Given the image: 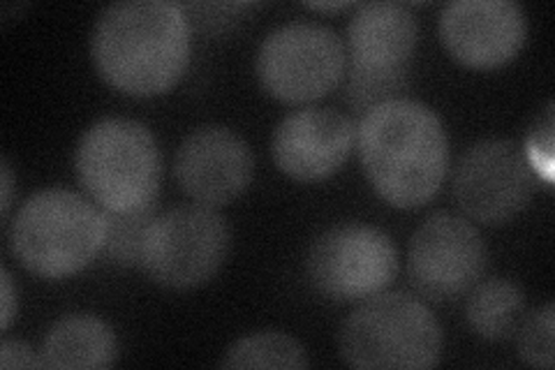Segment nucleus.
Segmentation results:
<instances>
[{
    "label": "nucleus",
    "instance_id": "obj_19",
    "mask_svg": "<svg viewBox=\"0 0 555 370\" xmlns=\"http://www.w3.org/2000/svg\"><path fill=\"white\" fill-rule=\"evenodd\" d=\"M345 81V100L352 104L354 110L366 114L369 110L377 107L382 102H389L396 98H403L401 93L408 88V73L401 75H371L359 73V69H347Z\"/></svg>",
    "mask_w": 555,
    "mask_h": 370
},
{
    "label": "nucleus",
    "instance_id": "obj_5",
    "mask_svg": "<svg viewBox=\"0 0 555 370\" xmlns=\"http://www.w3.org/2000/svg\"><path fill=\"white\" fill-rule=\"evenodd\" d=\"M338 347L343 361L361 370L433 368L442 357V329L420 298L375 294L343 322Z\"/></svg>",
    "mask_w": 555,
    "mask_h": 370
},
{
    "label": "nucleus",
    "instance_id": "obj_22",
    "mask_svg": "<svg viewBox=\"0 0 555 370\" xmlns=\"http://www.w3.org/2000/svg\"><path fill=\"white\" fill-rule=\"evenodd\" d=\"M0 366L3 368H44L42 352L38 355L24 341H3L0 345Z\"/></svg>",
    "mask_w": 555,
    "mask_h": 370
},
{
    "label": "nucleus",
    "instance_id": "obj_18",
    "mask_svg": "<svg viewBox=\"0 0 555 370\" xmlns=\"http://www.w3.org/2000/svg\"><path fill=\"white\" fill-rule=\"evenodd\" d=\"M155 204L134 210H107L102 208L104 239L100 257L114 267H139L149 227L155 220Z\"/></svg>",
    "mask_w": 555,
    "mask_h": 370
},
{
    "label": "nucleus",
    "instance_id": "obj_10",
    "mask_svg": "<svg viewBox=\"0 0 555 370\" xmlns=\"http://www.w3.org/2000/svg\"><path fill=\"white\" fill-rule=\"evenodd\" d=\"M489 264V248L477 227L451 214H433L420 225L408 253L414 290L430 302H454L470 292Z\"/></svg>",
    "mask_w": 555,
    "mask_h": 370
},
{
    "label": "nucleus",
    "instance_id": "obj_25",
    "mask_svg": "<svg viewBox=\"0 0 555 370\" xmlns=\"http://www.w3.org/2000/svg\"><path fill=\"white\" fill-rule=\"evenodd\" d=\"M308 8H312V10H345L352 5L350 3H310Z\"/></svg>",
    "mask_w": 555,
    "mask_h": 370
},
{
    "label": "nucleus",
    "instance_id": "obj_14",
    "mask_svg": "<svg viewBox=\"0 0 555 370\" xmlns=\"http://www.w3.org/2000/svg\"><path fill=\"white\" fill-rule=\"evenodd\" d=\"M416 42L420 24L403 3H363L347 22V56L359 73H408Z\"/></svg>",
    "mask_w": 555,
    "mask_h": 370
},
{
    "label": "nucleus",
    "instance_id": "obj_7",
    "mask_svg": "<svg viewBox=\"0 0 555 370\" xmlns=\"http://www.w3.org/2000/svg\"><path fill=\"white\" fill-rule=\"evenodd\" d=\"M345 47L338 35L315 22L273 28L257 49L255 69L264 91L287 104H301L334 91L345 75Z\"/></svg>",
    "mask_w": 555,
    "mask_h": 370
},
{
    "label": "nucleus",
    "instance_id": "obj_13",
    "mask_svg": "<svg viewBox=\"0 0 555 370\" xmlns=\"http://www.w3.org/2000/svg\"><path fill=\"white\" fill-rule=\"evenodd\" d=\"M357 142L350 116L328 107H308L285 116L273 130V161L289 179L320 183L347 163Z\"/></svg>",
    "mask_w": 555,
    "mask_h": 370
},
{
    "label": "nucleus",
    "instance_id": "obj_4",
    "mask_svg": "<svg viewBox=\"0 0 555 370\" xmlns=\"http://www.w3.org/2000/svg\"><path fill=\"white\" fill-rule=\"evenodd\" d=\"M79 183L107 210L155 204L163 161L153 132L139 120L102 118L86 130L75 153Z\"/></svg>",
    "mask_w": 555,
    "mask_h": 370
},
{
    "label": "nucleus",
    "instance_id": "obj_1",
    "mask_svg": "<svg viewBox=\"0 0 555 370\" xmlns=\"http://www.w3.org/2000/svg\"><path fill=\"white\" fill-rule=\"evenodd\" d=\"M190 22L179 3L126 0L104 8L91 35L98 75L132 98L167 93L190 63Z\"/></svg>",
    "mask_w": 555,
    "mask_h": 370
},
{
    "label": "nucleus",
    "instance_id": "obj_16",
    "mask_svg": "<svg viewBox=\"0 0 555 370\" xmlns=\"http://www.w3.org/2000/svg\"><path fill=\"white\" fill-rule=\"evenodd\" d=\"M465 320L479 339L500 343L516 336L526 317V292L509 278H489L467 292Z\"/></svg>",
    "mask_w": 555,
    "mask_h": 370
},
{
    "label": "nucleus",
    "instance_id": "obj_20",
    "mask_svg": "<svg viewBox=\"0 0 555 370\" xmlns=\"http://www.w3.org/2000/svg\"><path fill=\"white\" fill-rule=\"evenodd\" d=\"M553 304H546L544 308L526 312L524 322H520L516 331V345L518 357L528 366L534 368H553Z\"/></svg>",
    "mask_w": 555,
    "mask_h": 370
},
{
    "label": "nucleus",
    "instance_id": "obj_21",
    "mask_svg": "<svg viewBox=\"0 0 555 370\" xmlns=\"http://www.w3.org/2000/svg\"><path fill=\"white\" fill-rule=\"evenodd\" d=\"M551 110L553 107L548 104L544 116L537 118V126L528 137V149H524L532 171L537 174V179H544L546 183H551L553 179V151H551L553 149V112Z\"/></svg>",
    "mask_w": 555,
    "mask_h": 370
},
{
    "label": "nucleus",
    "instance_id": "obj_12",
    "mask_svg": "<svg viewBox=\"0 0 555 370\" xmlns=\"http://www.w3.org/2000/svg\"><path fill=\"white\" fill-rule=\"evenodd\" d=\"M255 157L246 139L224 126L190 132L173 155V176L195 204L218 208L241 197L253 181Z\"/></svg>",
    "mask_w": 555,
    "mask_h": 370
},
{
    "label": "nucleus",
    "instance_id": "obj_3",
    "mask_svg": "<svg viewBox=\"0 0 555 370\" xmlns=\"http://www.w3.org/2000/svg\"><path fill=\"white\" fill-rule=\"evenodd\" d=\"M102 239V208L65 188L35 192L10 227L14 257L44 280H63L83 271L100 257Z\"/></svg>",
    "mask_w": 555,
    "mask_h": 370
},
{
    "label": "nucleus",
    "instance_id": "obj_2",
    "mask_svg": "<svg viewBox=\"0 0 555 370\" xmlns=\"http://www.w3.org/2000/svg\"><path fill=\"white\" fill-rule=\"evenodd\" d=\"M357 149L373 190L396 208H416L438 195L449 171V137L428 104L382 102L361 116Z\"/></svg>",
    "mask_w": 555,
    "mask_h": 370
},
{
    "label": "nucleus",
    "instance_id": "obj_17",
    "mask_svg": "<svg viewBox=\"0 0 555 370\" xmlns=\"http://www.w3.org/2000/svg\"><path fill=\"white\" fill-rule=\"evenodd\" d=\"M222 368H308L306 347L283 331H257L236 341L224 359Z\"/></svg>",
    "mask_w": 555,
    "mask_h": 370
},
{
    "label": "nucleus",
    "instance_id": "obj_9",
    "mask_svg": "<svg viewBox=\"0 0 555 370\" xmlns=\"http://www.w3.org/2000/svg\"><path fill=\"white\" fill-rule=\"evenodd\" d=\"M537 181L524 149L509 139H486L461 155L451 186L467 218L498 227L524 214Z\"/></svg>",
    "mask_w": 555,
    "mask_h": 370
},
{
    "label": "nucleus",
    "instance_id": "obj_23",
    "mask_svg": "<svg viewBox=\"0 0 555 370\" xmlns=\"http://www.w3.org/2000/svg\"><path fill=\"white\" fill-rule=\"evenodd\" d=\"M16 317V290L8 267H3V329L8 331Z\"/></svg>",
    "mask_w": 555,
    "mask_h": 370
},
{
    "label": "nucleus",
    "instance_id": "obj_8",
    "mask_svg": "<svg viewBox=\"0 0 555 370\" xmlns=\"http://www.w3.org/2000/svg\"><path fill=\"white\" fill-rule=\"evenodd\" d=\"M306 273L310 285L332 302H366L396 280V243L371 225L332 227L312 241Z\"/></svg>",
    "mask_w": 555,
    "mask_h": 370
},
{
    "label": "nucleus",
    "instance_id": "obj_24",
    "mask_svg": "<svg viewBox=\"0 0 555 370\" xmlns=\"http://www.w3.org/2000/svg\"><path fill=\"white\" fill-rule=\"evenodd\" d=\"M0 174H3V218H8L10 206H12V190H14V176L8 161L0 163Z\"/></svg>",
    "mask_w": 555,
    "mask_h": 370
},
{
    "label": "nucleus",
    "instance_id": "obj_11",
    "mask_svg": "<svg viewBox=\"0 0 555 370\" xmlns=\"http://www.w3.org/2000/svg\"><path fill=\"white\" fill-rule=\"evenodd\" d=\"M438 28L451 59L473 69H493L524 49L528 16L514 0H454L442 10Z\"/></svg>",
    "mask_w": 555,
    "mask_h": 370
},
{
    "label": "nucleus",
    "instance_id": "obj_6",
    "mask_svg": "<svg viewBox=\"0 0 555 370\" xmlns=\"http://www.w3.org/2000/svg\"><path fill=\"white\" fill-rule=\"evenodd\" d=\"M230 245V225L218 210L179 206L151 222L139 267L160 288L193 290L220 271Z\"/></svg>",
    "mask_w": 555,
    "mask_h": 370
},
{
    "label": "nucleus",
    "instance_id": "obj_15",
    "mask_svg": "<svg viewBox=\"0 0 555 370\" xmlns=\"http://www.w3.org/2000/svg\"><path fill=\"white\" fill-rule=\"evenodd\" d=\"M42 359L44 368H112L118 359V339L100 317L73 312L49 329Z\"/></svg>",
    "mask_w": 555,
    "mask_h": 370
}]
</instances>
